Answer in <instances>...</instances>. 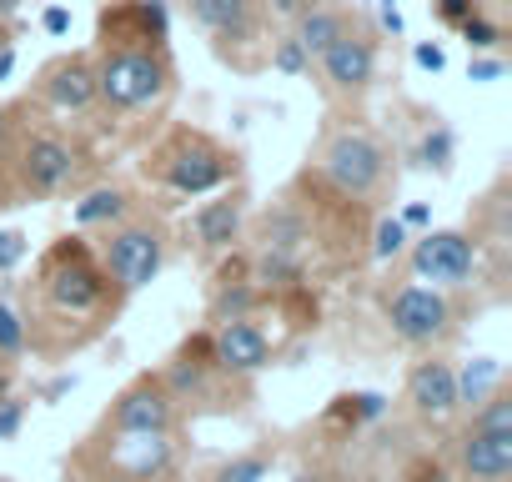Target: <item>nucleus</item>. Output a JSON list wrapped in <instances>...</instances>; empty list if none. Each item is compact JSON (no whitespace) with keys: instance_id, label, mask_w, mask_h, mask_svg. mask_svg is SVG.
<instances>
[{"instance_id":"48","label":"nucleus","mask_w":512,"mask_h":482,"mask_svg":"<svg viewBox=\"0 0 512 482\" xmlns=\"http://www.w3.org/2000/svg\"><path fill=\"white\" fill-rule=\"evenodd\" d=\"M497 6H512V0H497Z\"/></svg>"},{"instance_id":"37","label":"nucleus","mask_w":512,"mask_h":482,"mask_svg":"<svg viewBox=\"0 0 512 482\" xmlns=\"http://www.w3.org/2000/svg\"><path fill=\"white\" fill-rule=\"evenodd\" d=\"M407 231H432V206L427 201H412V206H402V216H397Z\"/></svg>"},{"instance_id":"36","label":"nucleus","mask_w":512,"mask_h":482,"mask_svg":"<svg viewBox=\"0 0 512 482\" xmlns=\"http://www.w3.org/2000/svg\"><path fill=\"white\" fill-rule=\"evenodd\" d=\"M412 61H417L422 71H432V76H437V71L447 66V51H442L437 41H417V46H412Z\"/></svg>"},{"instance_id":"21","label":"nucleus","mask_w":512,"mask_h":482,"mask_svg":"<svg viewBox=\"0 0 512 482\" xmlns=\"http://www.w3.org/2000/svg\"><path fill=\"white\" fill-rule=\"evenodd\" d=\"M256 241H262V252H277V257H302V247L312 241V226L297 206H272L256 226Z\"/></svg>"},{"instance_id":"39","label":"nucleus","mask_w":512,"mask_h":482,"mask_svg":"<svg viewBox=\"0 0 512 482\" xmlns=\"http://www.w3.org/2000/svg\"><path fill=\"white\" fill-rule=\"evenodd\" d=\"M66 392H76V372H61V377H51V382L41 387V402H56V397H66Z\"/></svg>"},{"instance_id":"27","label":"nucleus","mask_w":512,"mask_h":482,"mask_svg":"<svg viewBox=\"0 0 512 482\" xmlns=\"http://www.w3.org/2000/svg\"><path fill=\"white\" fill-rule=\"evenodd\" d=\"M26 322H21V312L0 297V362H16V357H26Z\"/></svg>"},{"instance_id":"23","label":"nucleus","mask_w":512,"mask_h":482,"mask_svg":"<svg viewBox=\"0 0 512 482\" xmlns=\"http://www.w3.org/2000/svg\"><path fill=\"white\" fill-rule=\"evenodd\" d=\"M502 382V362L497 357H472L462 372H457V407H477L497 392Z\"/></svg>"},{"instance_id":"19","label":"nucleus","mask_w":512,"mask_h":482,"mask_svg":"<svg viewBox=\"0 0 512 482\" xmlns=\"http://www.w3.org/2000/svg\"><path fill=\"white\" fill-rule=\"evenodd\" d=\"M41 91L56 111H86L96 101V66L91 56H61L56 66H46Z\"/></svg>"},{"instance_id":"14","label":"nucleus","mask_w":512,"mask_h":482,"mask_svg":"<svg viewBox=\"0 0 512 482\" xmlns=\"http://www.w3.org/2000/svg\"><path fill=\"white\" fill-rule=\"evenodd\" d=\"M322 76L337 86V91H367L377 81V41L362 36L357 26H347L322 56Z\"/></svg>"},{"instance_id":"41","label":"nucleus","mask_w":512,"mask_h":482,"mask_svg":"<svg viewBox=\"0 0 512 482\" xmlns=\"http://www.w3.org/2000/svg\"><path fill=\"white\" fill-rule=\"evenodd\" d=\"M11 71H16V41L0 46V81H11Z\"/></svg>"},{"instance_id":"16","label":"nucleus","mask_w":512,"mask_h":482,"mask_svg":"<svg viewBox=\"0 0 512 482\" xmlns=\"http://www.w3.org/2000/svg\"><path fill=\"white\" fill-rule=\"evenodd\" d=\"M161 387L171 392V402H201L211 397V382H216V362H211V332H196L171 362L166 372H156Z\"/></svg>"},{"instance_id":"29","label":"nucleus","mask_w":512,"mask_h":482,"mask_svg":"<svg viewBox=\"0 0 512 482\" xmlns=\"http://www.w3.org/2000/svg\"><path fill=\"white\" fill-rule=\"evenodd\" d=\"M457 36L467 41V51H472V56H492V51L502 46V26H497V21H487L482 11H477L472 21H462V26H457Z\"/></svg>"},{"instance_id":"43","label":"nucleus","mask_w":512,"mask_h":482,"mask_svg":"<svg viewBox=\"0 0 512 482\" xmlns=\"http://www.w3.org/2000/svg\"><path fill=\"white\" fill-rule=\"evenodd\" d=\"M272 11H277V16H297L302 0H272Z\"/></svg>"},{"instance_id":"45","label":"nucleus","mask_w":512,"mask_h":482,"mask_svg":"<svg viewBox=\"0 0 512 482\" xmlns=\"http://www.w3.org/2000/svg\"><path fill=\"white\" fill-rule=\"evenodd\" d=\"M292 482H327V477H317V472H297Z\"/></svg>"},{"instance_id":"22","label":"nucleus","mask_w":512,"mask_h":482,"mask_svg":"<svg viewBox=\"0 0 512 482\" xmlns=\"http://www.w3.org/2000/svg\"><path fill=\"white\" fill-rule=\"evenodd\" d=\"M126 211H131V196L121 191V186H96V191H86L81 201H76V226H116V221H126Z\"/></svg>"},{"instance_id":"33","label":"nucleus","mask_w":512,"mask_h":482,"mask_svg":"<svg viewBox=\"0 0 512 482\" xmlns=\"http://www.w3.org/2000/svg\"><path fill=\"white\" fill-rule=\"evenodd\" d=\"M26 262V231L0 226V272H16Z\"/></svg>"},{"instance_id":"18","label":"nucleus","mask_w":512,"mask_h":482,"mask_svg":"<svg viewBox=\"0 0 512 482\" xmlns=\"http://www.w3.org/2000/svg\"><path fill=\"white\" fill-rule=\"evenodd\" d=\"M241 221H246V196H241V191L206 201V206L191 216L196 247H201L206 257H216V252H231L236 241H241Z\"/></svg>"},{"instance_id":"35","label":"nucleus","mask_w":512,"mask_h":482,"mask_svg":"<svg viewBox=\"0 0 512 482\" xmlns=\"http://www.w3.org/2000/svg\"><path fill=\"white\" fill-rule=\"evenodd\" d=\"M502 56H472L467 61V81H477V86H492V81H502Z\"/></svg>"},{"instance_id":"9","label":"nucleus","mask_w":512,"mask_h":482,"mask_svg":"<svg viewBox=\"0 0 512 482\" xmlns=\"http://www.w3.org/2000/svg\"><path fill=\"white\" fill-rule=\"evenodd\" d=\"M106 432H176V402L161 377H136L106 412Z\"/></svg>"},{"instance_id":"12","label":"nucleus","mask_w":512,"mask_h":482,"mask_svg":"<svg viewBox=\"0 0 512 482\" xmlns=\"http://www.w3.org/2000/svg\"><path fill=\"white\" fill-rule=\"evenodd\" d=\"M211 362H216V372L256 377V372L272 367V337L256 327L251 317H241V322H216V332H211Z\"/></svg>"},{"instance_id":"47","label":"nucleus","mask_w":512,"mask_h":482,"mask_svg":"<svg viewBox=\"0 0 512 482\" xmlns=\"http://www.w3.org/2000/svg\"><path fill=\"white\" fill-rule=\"evenodd\" d=\"M6 41H11V31H6V26H0V46H6Z\"/></svg>"},{"instance_id":"44","label":"nucleus","mask_w":512,"mask_h":482,"mask_svg":"<svg viewBox=\"0 0 512 482\" xmlns=\"http://www.w3.org/2000/svg\"><path fill=\"white\" fill-rule=\"evenodd\" d=\"M16 11H21V0H0V26H6Z\"/></svg>"},{"instance_id":"10","label":"nucleus","mask_w":512,"mask_h":482,"mask_svg":"<svg viewBox=\"0 0 512 482\" xmlns=\"http://www.w3.org/2000/svg\"><path fill=\"white\" fill-rule=\"evenodd\" d=\"M171 41L166 0H121L101 16V46H161Z\"/></svg>"},{"instance_id":"34","label":"nucleus","mask_w":512,"mask_h":482,"mask_svg":"<svg viewBox=\"0 0 512 482\" xmlns=\"http://www.w3.org/2000/svg\"><path fill=\"white\" fill-rule=\"evenodd\" d=\"M26 427V397H0V442H11L16 432Z\"/></svg>"},{"instance_id":"17","label":"nucleus","mask_w":512,"mask_h":482,"mask_svg":"<svg viewBox=\"0 0 512 482\" xmlns=\"http://www.w3.org/2000/svg\"><path fill=\"white\" fill-rule=\"evenodd\" d=\"M407 402L417 417L427 422H442L457 412V367L447 357H427L407 372Z\"/></svg>"},{"instance_id":"31","label":"nucleus","mask_w":512,"mask_h":482,"mask_svg":"<svg viewBox=\"0 0 512 482\" xmlns=\"http://www.w3.org/2000/svg\"><path fill=\"white\" fill-rule=\"evenodd\" d=\"M272 71H282V76H307V71H312V56H307L292 36H277V41H272Z\"/></svg>"},{"instance_id":"49","label":"nucleus","mask_w":512,"mask_h":482,"mask_svg":"<svg viewBox=\"0 0 512 482\" xmlns=\"http://www.w3.org/2000/svg\"><path fill=\"white\" fill-rule=\"evenodd\" d=\"M0 482H11V477H0Z\"/></svg>"},{"instance_id":"42","label":"nucleus","mask_w":512,"mask_h":482,"mask_svg":"<svg viewBox=\"0 0 512 482\" xmlns=\"http://www.w3.org/2000/svg\"><path fill=\"white\" fill-rule=\"evenodd\" d=\"M11 392H16V367L0 362V397H11Z\"/></svg>"},{"instance_id":"11","label":"nucleus","mask_w":512,"mask_h":482,"mask_svg":"<svg viewBox=\"0 0 512 482\" xmlns=\"http://www.w3.org/2000/svg\"><path fill=\"white\" fill-rule=\"evenodd\" d=\"M81 171V156L71 141L51 136V131H36L26 146H21V181L36 191V196H56L76 181Z\"/></svg>"},{"instance_id":"26","label":"nucleus","mask_w":512,"mask_h":482,"mask_svg":"<svg viewBox=\"0 0 512 482\" xmlns=\"http://www.w3.org/2000/svg\"><path fill=\"white\" fill-rule=\"evenodd\" d=\"M332 417H342V422H352V427L382 422V417H387V397H382V392H347V397H337Z\"/></svg>"},{"instance_id":"8","label":"nucleus","mask_w":512,"mask_h":482,"mask_svg":"<svg viewBox=\"0 0 512 482\" xmlns=\"http://www.w3.org/2000/svg\"><path fill=\"white\" fill-rule=\"evenodd\" d=\"M171 467H176L171 432H111V442H106L111 482H161Z\"/></svg>"},{"instance_id":"6","label":"nucleus","mask_w":512,"mask_h":482,"mask_svg":"<svg viewBox=\"0 0 512 482\" xmlns=\"http://www.w3.org/2000/svg\"><path fill=\"white\" fill-rule=\"evenodd\" d=\"M382 312H387V327L402 347H442L452 337V302L437 287L407 282V287L387 292Z\"/></svg>"},{"instance_id":"7","label":"nucleus","mask_w":512,"mask_h":482,"mask_svg":"<svg viewBox=\"0 0 512 482\" xmlns=\"http://www.w3.org/2000/svg\"><path fill=\"white\" fill-rule=\"evenodd\" d=\"M412 272L422 282H437V287H467L472 272H477V241L467 231H422L412 247Z\"/></svg>"},{"instance_id":"32","label":"nucleus","mask_w":512,"mask_h":482,"mask_svg":"<svg viewBox=\"0 0 512 482\" xmlns=\"http://www.w3.org/2000/svg\"><path fill=\"white\" fill-rule=\"evenodd\" d=\"M482 6H477V0H432V16L447 26V31H457L462 21H472Z\"/></svg>"},{"instance_id":"3","label":"nucleus","mask_w":512,"mask_h":482,"mask_svg":"<svg viewBox=\"0 0 512 482\" xmlns=\"http://www.w3.org/2000/svg\"><path fill=\"white\" fill-rule=\"evenodd\" d=\"M166 267V231L161 221H116L101 247V272L116 292H146Z\"/></svg>"},{"instance_id":"4","label":"nucleus","mask_w":512,"mask_h":482,"mask_svg":"<svg viewBox=\"0 0 512 482\" xmlns=\"http://www.w3.org/2000/svg\"><path fill=\"white\" fill-rule=\"evenodd\" d=\"M156 171L176 196H211L236 176V156H226L211 136L201 131H176L161 151H156Z\"/></svg>"},{"instance_id":"5","label":"nucleus","mask_w":512,"mask_h":482,"mask_svg":"<svg viewBox=\"0 0 512 482\" xmlns=\"http://www.w3.org/2000/svg\"><path fill=\"white\" fill-rule=\"evenodd\" d=\"M322 176H327L342 196L367 201V196H377V186H382V176H387V151H382V141H377L372 131H362V126L332 131L327 146H322Z\"/></svg>"},{"instance_id":"15","label":"nucleus","mask_w":512,"mask_h":482,"mask_svg":"<svg viewBox=\"0 0 512 482\" xmlns=\"http://www.w3.org/2000/svg\"><path fill=\"white\" fill-rule=\"evenodd\" d=\"M186 16L196 31H206L211 41H256L262 31V6L256 0H186Z\"/></svg>"},{"instance_id":"38","label":"nucleus","mask_w":512,"mask_h":482,"mask_svg":"<svg viewBox=\"0 0 512 482\" xmlns=\"http://www.w3.org/2000/svg\"><path fill=\"white\" fill-rule=\"evenodd\" d=\"M377 26H382L387 36H402V31H407V21H402V11H397V0H377Z\"/></svg>"},{"instance_id":"24","label":"nucleus","mask_w":512,"mask_h":482,"mask_svg":"<svg viewBox=\"0 0 512 482\" xmlns=\"http://www.w3.org/2000/svg\"><path fill=\"white\" fill-rule=\"evenodd\" d=\"M256 302H262V292L251 282H221L216 297H211V322H241V317L256 312Z\"/></svg>"},{"instance_id":"46","label":"nucleus","mask_w":512,"mask_h":482,"mask_svg":"<svg viewBox=\"0 0 512 482\" xmlns=\"http://www.w3.org/2000/svg\"><path fill=\"white\" fill-rule=\"evenodd\" d=\"M6 136H11V126H6V111H0V146H6Z\"/></svg>"},{"instance_id":"20","label":"nucleus","mask_w":512,"mask_h":482,"mask_svg":"<svg viewBox=\"0 0 512 482\" xmlns=\"http://www.w3.org/2000/svg\"><path fill=\"white\" fill-rule=\"evenodd\" d=\"M352 26V16L342 11V6H322V0H302V11L292 16V41L317 61L342 31Z\"/></svg>"},{"instance_id":"1","label":"nucleus","mask_w":512,"mask_h":482,"mask_svg":"<svg viewBox=\"0 0 512 482\" xmlns=\"http://www.w3.org/2000/svg\"><path fill=\"white\" fill-rule=\"evenodd\" d=\"M91 66H96V101H106L121 116L156 106L176 81L171 56L161 46H101V61Z\"/></svg>"},{"instance_id":"2","label":"nucleus","mask_w":512,"mask_h":482,"mask_svg":"<svg viewBox=\"0 0 512 482\" xmlns=\"http://www.w3.org/2000/svg\"><path fill=\"white\" fill-rule=\"evenodd\" d=\"M111 282L106 272L96 267L91 247L81 236H61L56 247L41 257V297L61 312V317H91L101 312Z\"/></svg>"},{"instance_id":"13","label":"nucleus","mask_w":512,"mask_h":482,"mask_svg":"<svg viewBox=\"0 0 512 482\" xmlns=\"http://www.w3.org/2000/svg\"><path fill=\"white\" fill-rule=\"evenodd\" d=\"M457 467L467 482H507L512 477V427H467L457 437Z\"/></svg>"},{"instance_id":"30","label":"nucleus","mask_w":512,"mask_h":482,"mask_svg":"<svg viewBox=\"0 0 512 482\" xmlns=\"http://www.w3.org/2000/svg\"><path fill=\"white\" fill-rule=\"evenodd\" d=\"M272 472V457H256V452H241L231 462L216 467V482H262Z\"/></svg>"},{"instance_id":"28","label":"nucleus","mask_w":512,"mask_h":482,"mask_svg":"<svg viewBox=\"0 0 512 482\" xmlns=\"http://www.w3.org/2000/svg\"><path fill=\"white\" fill-rule=\"evenodd\" d=\"M407 241H412V231H407L397 216H382L377 231H372V257H377V262H392V257L407 252Z\"/></svg>"},{"instance_id":"40","label":"nucleus","mask_w":512,"mask_h":482,"mask_svg":"<svg viewBox=\"0 0 512 482\" xmlns=\"http://www.w3.org/2000/svg\"><path fill=\"white\" fill-rule=\"evenodd\" d=\"M41 26H46L51 36H66V31H71V11H66V6H51V11L41 16Z\"/></svg>"},{"instance_id":"25","label":"nucleus","mask_w":512,"mask_h":482,"mask_svg":"<svg viewBox=\"0 0 512 482\" xmlns=\"http://www.w3.org/2000/svg\"><path fill=\"white\" fill-rule=\"evenodd\" d=\"M452 156H457V136L447 131V126H432V131H422V141H417V166H427V171H452Z\"/></svg>"}]
</instances>
